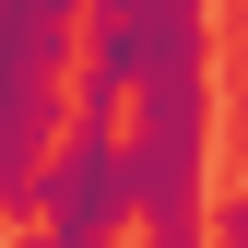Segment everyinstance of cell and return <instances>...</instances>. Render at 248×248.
I'll return each instance as SVG.
<instances>
[{"label":"cell","mask_w":248,"mask_h":248,"mask_svg":"<svg viewBox=\"0 0 248 248\" xmlns=\"http://www.w3.org/2000/svg\"><path fill=\"white\" fill-rule=\"evenodd\" d=\"M213 248H248V189H236L225 213H213Z\"/></svg>","instance_id":"obj_3"},{"label":"cell","mask_w":248,"mask_h":248,"mask_svg":"<svg viewBox=\"0 0 248 248\" xmlns=\"http://www.w3.org/2000/svg\"><path fill=\"white\" fill-rule=\"evenodd\" d=\"M12 248H118V236H59V225H36V236H12Z\"/></svg>","instance_id":"obj_4"},{"label":"cell","mask_w":248,"mask_h":248,"mask_svg":"<svg viewBox=\"0 0 248 248\" xmlns=\"http://www.w3.org/2000/svg\"><path fill=\"white\" fill-rule=\"evenodd\" d=\"M83 0H0V213H36V177L71 130Z\"/></svg>","instance_id":"obj_1"},{"label":"cell","mask_w":248,"mask_h":248,"mask_svg":"<svg viewBox=\"0 0 248 248\" xmlns=\"http://www.w3.org/2000/svg\"><path fill=\"white\" fill-rule=\"evenodd\" d=\"M36 225H59V236L130 225V130H59L47 177H36Z\"/></svg>","instance_id":"obj_2"}]
</instances>
